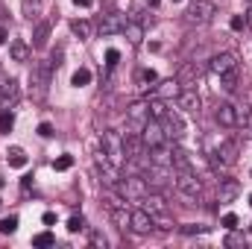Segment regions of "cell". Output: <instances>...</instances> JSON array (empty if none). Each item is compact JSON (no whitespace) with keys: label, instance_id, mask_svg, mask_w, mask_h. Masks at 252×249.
Instances as JSON below:
<instances>
[{"label":"cell","instance_id":"6da1fadb","mask_svg":"<svg viewBox=\"0 0 252 249\" xmlns=\"http://www.w3.org/2000/svg\"><path fill=\"white\" fill-rule=\"evenodd\" d=\"M144 182H147V187L150 190H161V187L173 185L176 182V170L170 167V164H147L144 167Z\"/></svg>","mask_w":252,"mask_h":249},{"label":"cell","instance_id":"7a4b0ae2","mask_svg":"<svg viewBox=\"0 0 252 249\" xmlns=\"http://www.w3.org/2000/svg\"><path fill=\"white\" fill-rule=\"evenodd\" d=\"M50 70L53 64L50 62H35L32 70H30V88H32V100L41 103L47 97V88H50Z\"/></svg>","mask_w":252,"mask_h":249},{"label":"cell","instance_id":"3957f363","mask_svg":"<svg viewBox=\"0 0 252 249\" xmlns=\"http://www.w3.org/2000/svg\"><path fill=\"white\" fill-rule=\"evenodd\" d=\"M94 167H97V173H100V182H103L106 187H112V190H115V187L121 185V173H118V164H115V161H112V158H109L103 150L94 156Z\"/></svg>","mask_w":252,"mask_h":249},{"label":"cell","instance_id":"277c9868","mask_svg":"<svg viewBox=\"0 0 252 249\" xmlns=\"http://www.w3.org/2000/svg\"><path fill=\"white\" fill-rule=\"evenodd\" d=\"M214 15H217V3H214V0H193V3H190V9L185 12L188 24H196V27L211 24V21H214Z\"/></svg>","mask_w":252,"mask_h":249},{"label":"cell","instance_id":"5b68a950","mask_svg":"<svg viewBox=\"0 0 252 249\" xmlns=\"http://www.w3.org/2000/svg\"><path fill=\"white\" fill-rule=\"evenodd\" d=\"M100 144H103V153L115 161V164H121L126 161V153H124V135L118 132V129H106L103 132V138H100Z\"/></svg>","mask_w":252,"mask_h":249},{"label":"cell","instance_id":"8992f818","mask_svg":"<svg viewBox=\"0 0 252 249\" xmlns=\"http://www.w3.org/2000/svg\"><path fill=\"white\" fill-rule=\"evenodd\" d=\"M176 187L188 199H199V193H202V182L193 170H176Z\"/></svg>","mask_w":252,"mask_h":249},{"label":"cell","instance_id":"52a82bcc","mask_svg":"<svg viewBox=\"0 0 252 249\" xmlns=\"http://www.w3.org/2000/svg\"><path fill=\"white\" fill-rule=\"evenodd\" d=\"M161 126H164V135H167V141L179 144V141L185 138V121H182V115H179L176 109H167V115L161 118Z\"/></svg>","mask_w":252,"mask_h":249},{"label":"cell","instance_id":"ba28073f","mask_svg":"<svg viewBox=\"0 0 252 249\" xmlns=\"http://www.w3.org/2000/svg\"><path fill=\"white\" fill-rule=\"evenodd\" d=\"M141 138H144V147H147V150L167 144V135H164V126H161V121H153V118L144 124V129H141Z\"/></svg>","mask_w":252,"mask_h":249},{"label":"cell","instance_id":"9c48e42d","mask_svg":"<svg viewBox=\"0 0 252 249\" xmlns=\"http://www.w3.org/2000/svg\"><path fill=\"white\" fill-rule=\"evenodd\" d=\"M129 229L138 232V235H150V232L156 229V220H153V214H150L147 208H135V211L129 214Z\"/></svg>","mask_w":252,"mask_h":249},{"label":"cell","instance_id":"30bf717a","mask_svg":"<svg viewBox=\"0 0 252 249\" xmlns=\"http://www.w3.org/2000/svg\"><path fill=\"white\" fill-rule=\"evenodd\" d=\"M115 190H118V193H124L126 199H144L150 187H147V182H144V176H129V179L121 182Z\"/></svg>","mask_w":252,"mask_h":249},{"label":"cell","instance_id":"8fae6325","mask_svg":"<svg viewBox=\"0 0 252 249\" xmlns=\"http://www.w3.org/2000/svg\"><path fill=\"white\" fill-rule=\"evenodd\" d=\"M124 27H126V15H103L100 24H97V32H100L103 38H109V35L124 32Z\"/></svg>","mask_w":252,"mask_h":249},{"label":"cell","instance_id":"7c38bea8","mask_svg":"<svg viewBox=\"0 0 252 249\" xmlns=\"http://www.w3.org/2000/svg\"><path fill=\"white\" fill-rule=\"evenodd\" d=\"M18 94H21V88H18V79H12V76H0V109H9V106H15Z\"/></svg>","mask_w":252,"mask_h":249},{"label":"cell","instance_id":"4fadbf2b","mask_svg":"<svg viewBox=\"0 0 252 249\" xmlns=\"http://www.w3.org/2000/svg\"><path fill=\"white\" fill-rule=\"evenodd\" d=\"M176 106H179L182 112H188V115H199V106H202V100H199V94H196V91L182 88V91H179V97H176Z\"/></svg>","mask_w":252,"mask_h":249},{"label":"cell","instance_id":"5bb4252c","mask_svg":"<svg viewBox=\"0 0 252 249\" xmlns=\"http://www.w3.org/2000/svg\"><path fill=\"white\" fill-rule=\"evenodd\" d=\"M179 91H182V82H179V79H164V82H158V85L153 88V97H156V100H176Z\"/></svg>","mask_w":252,"mask_h":249},{"label":"cell","instance_id":"9a60e30c","mask_svg":"<svg viewBox=\"0 0 252 249\" xmlns=\"http://www.w3.org/2000/svg\"><path fill=\"white\" fill-rule=\"evenodd\" d=\"M208 67H211V73H229V70H235L238 67V56L235 53H220V56H214L211 62H208Z\"/></svg>","mask_w":252,"mask_h":249},{"label":"cell","instance_id":"2e32d148","mask_svg":"<svg viewBox=\"0 0 252 249\" xmlns=\"http://www.w3.org/2000/svg\"><path fill=\"white\" fill-rule=\"evenodd\" d=\"M129 214H132V211H126V205L121 202V199H112V202H109V217L118 223V229H121V232L129 229Z\"/></svg>","mask_w":252,"mask_h":249},{"label":"cell","instance_id":"e0dca14e","mask_svg":"<svg viewBox=\"0 0 252 249\" xmlns=\"http://www.w3.org/2000/svg\"><path fill=\"white\" fill-rule=\"evenodd\" d=\"M170 164H173V170H193V161H190V153L185 147H173L170 150Z\"/></svg>","mask_w":252,"mask_h":249},{"label":"cell","instance_id":"ac0fdd59","mask_svg":"<svg viewBox=\"0 0 252 249\" xmlns=\"http://www.w3.org/2000/svg\"><path fill=\"white\" fill-rule=\"evenodd\" d=\"M9 56H12V62H30V56H32V47H30L24 38H15V41L9 44Z\"/></svg>","mask_w":252,"mask_h":249},{"label":"cell","instance_id":"d6986e66","mask_svg":"<svg viewBox=\"0 0 252 249\" xmlns=\"http://www.w3.org/2000/svg\"><path fill=\"white\" fill-rule=\"evenodd\" d=\"M141 202H144V208H147L153 217H158V214H167V205H164V199H161L158 193H150V190H147V196H144Z\"/></svg>","mask_w":252,"mask_h":249},{"label":"cell","instance_id":"ffe728a7","mask_svg":"<svg viewBox=\"0 0 252 249\" xmlns=\"http://www.w3.org/2000/svg\"><path fill=\"white\" fill-rule=\"evenodd\" d=\"M238 193H241L238 179H220V202H232Z\"/></svg>","mask_w":252,"mask_h":249},{"label":"cell","instance_id":"44dd1931","mask_svg":"<svg viewBox=\"0 0 252 249\" xmlns=\"http://www.w3.org/2000/svg\"><path fill=\"white\" fill-rule=\"evenodd\" d=\"M217 124H223V126H238L235 124V103H220L217 106Z\"/></svg>","mask_w":252,"mask_h":249},{"label":"cell","instance_id":"7402d4cb","mask_svg":"<svg viewBox=\"0 0 252 249\" xmlns=\"http://www.w3.org/2000/svg\"><path fill=\"white\" fill-rule=\"evenodd\" d=\"M47 38H50V21H41V24L35 27V32H32V47H35V50L47 47Z\"/></svg>","mask_w":252,"mask_h":249},{"label":"cell","instance_id":"603a6c76","mask_svg":"<svg viewBox=\"0 0 252 249\" xmlns=\"http://www.w3.org/2000/svg\"><path fill=\"white\" fill-rule=\"evenodd\" d=\"M124 35L129 38V44H141V41H144V24H138V21H126Z\"/></svg>","mask_w":252,"mask_h":249},{"label":"cell","instance_id":"cb8c5ba5","mask_svg":"<svg viewBox=\"0 0 252 249\" xmlns=\"http://www.w3.org/2000/svg\"><path fill=\"white\" fill-rule=\"evenodd\" d=\"M235 124L250 126L252 124V106L250 103H235Z\"/></svg>","mask_w":252,"mask_h":249},{"label":"cell","instance_id":"d4e9b609","mask_svg":"<svg viewBox=\"0 0 252 249\" xmlns=\"http://www.w3.org/2000/svg\"><path fill=\"white\" fill-rule=\"evenodd\" d=\"M6 161H9V167H27V153L21 150V147H9V153H6Z\"/></svg>","mask_w":252,"mask_h":249},{"label":"cell","instance_id":"484cf974","mask_svg":"<svg viewBox=\"0 0 252 249\" xmlns=\"http://www.w3.org/2000/svg\"><path fill=\"white\" fill-rule=\"evenodd\" d=\"M147 109H150V118H153V121H161V118L167 115V100H156V97H153V100L147 103Z\"/></svg>","mask_w":252,"mask_h":249},{"label":"cell","instance_id":"4316f807","mask_svg":"<svg viewBox=\"0 0 252 249\" xmlns=\"http://www.w3.org/2000/svg\"><path fill=\"white\" fill-rule=\"evenodd\" d=\"M88 82H91V70H88V67H76L73 76H70V85H73V88H85Z\"/></svg>","mask_w":252,"mask_h":249},{"label":"cell","instance_id":"83f0119b","mask_svg":"<svg viewBox=\"0 0 252 249\" xmlns=\"http://www.w3.org/2000/svg\"><path fill=\"white\" fill-rule=\"evenodd\" d=\"M18 232V217L9 214V217H0V235H15Z\"/></svg>","mask_w":252,"mask_h":249},{"label":"cell","instance_id":"f1b7e54d","mask_svg":"<svg viewBox=\"0 0 252 249\" xmlns=\"http://www.w3.org/2000/svg\"><path fill=\"white\" fill-rule=\"evenodd\" d=\"M220 85H223L226 91H235V88H238V67L229 70V73H220Z\"/></svg>","mask_w":252,"mask_h":249},{"label":"cell","instance_id":"f546056e","mask_svg":"<svg viewBox=\"0 0 252 249\" xmlns=\"http://www.w3.org/2000/svg\"><path fill=\"white\" fill-rule=\"evenodd\" d=\"M70 30H73V35H79V38H88V35H91V24H88V21H70Z\"/></svg>","mask_w":252,"mask_h":249},{"label":"cell","instance_id":"4dcf8cb0","mask_svg":"<svg viewBox=\"0 0 252 249\" xmlns=\"http://www.w3.org/2000/svg\"><path fill=\"white\" fill-rule=\"evenodd\" d=\"M21 12H24V18L32 21V18L38 15V0H24V3H21Z\"/></svg>","mask_w":252,"mask_h":249},{"label":"cell","instance_id":"1f68e13d","mask_svg":"<svg viewBox=\"0 0 252 249\" xmlns=\"http://www.w3.org/2000/svg\"><path fill=\"white\" fill-rule=\"evenodd\" d=\"M12 126H15V118H12V112L9 109H3V115H0V132H12Z\"/></svg>","mask_w":252,"mask_h":249},{"label":"cell","instance_id":"d6a6232c","mask_svg":"<svg viewBox=\"0 0 252 249\" xmlns=\"http://www.w3.org/2000/svg\"><path fill=\"white\" fill-rule=\"evenodd\" d=\"M53 244H56V238L50 232H41V235L32 238V247H53Z\"/></svg>","mask_w":252,"mask_h":249},{"label":"cell","instance_id":"836d02e7","mask_svg":"<svg viewBox=\"0 0 252 249\" xmlns=\"http://www.w3.org/2000/svg\"><path fill=\"white\" fill-rule=\"evenodd\" d=\"M238 223H241V220H238V214H232V211L220 217V226H223V229H229V232H232V229H238Z\"/></svg>","mask_w":252,"mask_h":249},{"label":"cell","instance_id":"e575fe53","mask_svg":"<svg viewBox=\"0 0 252 249\" xmlns=\"http://www.w3.org/2000/svg\"><path fill=\"white\" fill-rule=\"evenodd\" d=\"M73 167V156H59L53 161V170H70Z\"/></svg>","mask_w":252,"mask_h":249},{"label":"cell","instance_id":"d590c367","mask_svg":"<svg viewBox=\"0 0 252 249\" xmlns=\"http://www.w3.org/2000/svg\"><path fill=\"white\" fill-rule=\"evenodd\" d=\"M208 226H196V223H185L182 226V235H205Z\"/></svg>","mask_w":252,"mask_h":249},{"label":"cell","instance_id":"8d00e7d4","mask_svg":"<svg viewBox=\"0 0 252 249\" xmlns=\"http://www.w3.org/2000/svg\"><path fill=\"white\" fill-rule=\"evenodd\" d=\"M229 27H232L235 32H241V30L247 27V15H232V21H229Z\"/></svg>","mask_w":252,"mask_h":249},{"label":"cell","instance_id":"74e56055","mask_svg":"<svg viewBox=\"0 0 252 249\" xmlns=\"http://www.w3.org/2000/svg\"><path fill=\"white\" fill-rule=\"evenodd\" d=\"M244 244H247V238L235 235V229H232V235H226V247H244Z\"/></svg>","mask_w":252,"mask_h":249},{"label":"cell","instance_id":"f35d334b","mask_svg":"<svg viewBox=\"0 0 252 249\" xmlns=\"http://www.w3.org/2000/svg\"><path fill=\"white\" fill-rule=\"evenodd\" d=\"M91 244H94V247H100V249H106V247H109V238H106L103 232H91Z\"/></svg>","mask_w":252,"mask_h":249},{"label":"cell","instance_id":"ab89813d","mask_svg":"<svg viewBox=\"0 0 252 249\" xmlns=\"http://www.w3.org/2000/svg\"><path fill=\"white\" fill-rule=\"evenodd\" d=\"M118 62H121V53H118L115 47H109V50H106V64H109V67H115Z\"/></svg>","mask_w":252,"mask_h":249},{"label":"cell","instance_id":"60d3db41","mask_svg":"<svg viewBox=\"0 0 252 249\" xmlns=\"http://www.w3.org/2000/svg\"><path fill=\"white\" fill-rule=\"evenodd\" d=\"M82 229H85L82 217H70V220H67V232H82Z\"/></svg>","mask_w":252,"mask_h":249},{"label":"cell","instance_id":"b9f144b4","mask_svg":"<svg viewBox=\"0 0 252 249\" xmlns=\"http://www.w3.org/2000/svg\"><path fill=\"white\" fill-rule=\"evenodd\" d=\"M38 135H41V138H50V135H53V124H47V121H44V124L38 126Z\"/></svg>","mask_w":252,"mask_h":249},{"label":"cell","instance_id":"7bdbcfd3","mask_svg":"<svg viewBox=\"0 0 252 249\" xmlns=\"http://www.w3.org/2000/svg\"><path fill=\"white\" fill-rule=\"evenodd\" d=\"M141 79H144V82H156L158 76H156V70H153V67H147V70L141 73Z\"/></svg>","mask_w":252,"mask_h":249},{"label":"cell","instance_id":"ee69618b","mask_svg":"<svg viewBox=\"0 0 252 249\" xmlns=\"http://www.w3.org/2000/svg\"><path fill=\"white\" fill-rule=\"evenodd\" d=\"M41 223H44V226H53V223H56V214H53V211H44Z\"/></svg>","mask_w":252,"mask_h":249},{"label":"cell","instance_id":"f6af8a7d","mask_svg":"<svg viewBox=\"0 0 252 249\" xmlns=\"http://www.w3.org/2000/svg\"><path fill=\"white\" fill-rule=\"evenodd\" d=\"M73 3L82 6V9H91V6H94V0H73Z\"/></svg>","mask_w":252,"mask_h":249},{"label":"cell","instance_id":"bcb514c9","mask_svg":"<svg viewBox=\"0 0 252 249\" xmlns=\"http://www.w3.org/2000/svg\"><path fill=\"white\" fill-rule=\"evenodd\" d=\"M158 3H161V0H147V6H153V9H156Z\"/></svg>","mask_w":252,"mask_h":249},{"label":"cell","instance_id":"7dc6e473","mask_svg":"<svg viewBox=\"0 0 252 249\" xmlns=\"http://www.w3.org/2000/svg\"><path fill=\"white\" fill-rule=\"evenodd\" d=\"M3 41H6V30H0V44H3Z\"/></svg>","mask_w":252,"mask_h":249},{"label":"cell","instance_id":"c3c4849f","mask_svg":"<svg viewBox=\"0 0 252 249\" xmlns=\"http://www.w3.org/2000/svg\"><path fill=\"white\" fill-rule=\"evenodd\" d=\"M247 27H252V9H250V15H247Z\"/></svg>","mask_w":252,"mask_h":249},{"label":"cell","instance_id":"681fc988","mask_svg":"<svg viewBox=\"0 0 252 249\" xmlns=\"http://www.w3.org/2000/svg\"><path fill=\"white\" fill-rule=\"evenodd\" d=\"M170 3H182V0H170Z\"/></svg>","mask_w":252,"mask_h":249},{"label":"cell","instance_id":"f907efd6","mask_svg":"<svg viewBox=\"0 0 252 249\" xmlns=\"http://www.w3.org/2000/svg\"><path fill=\"white\" fill-rule=\"evenodd\" d=\"M250 205H252V196H250Z\"/></svg>","mask_w":252,"mask_h":249},{"label":"cell","instance_id":"816d5d0a","mask_svg":"<svg viewBox=\"0 0 252 249\" xmlns=\"http://www.w3.org/2000/svg\"><path fill=\"white\" fill-rule=\"evenodd\" d=\"M250 173H252V170H250Z\"/></svg>","mask_w":252,"mask_h":249}]
</instances>
